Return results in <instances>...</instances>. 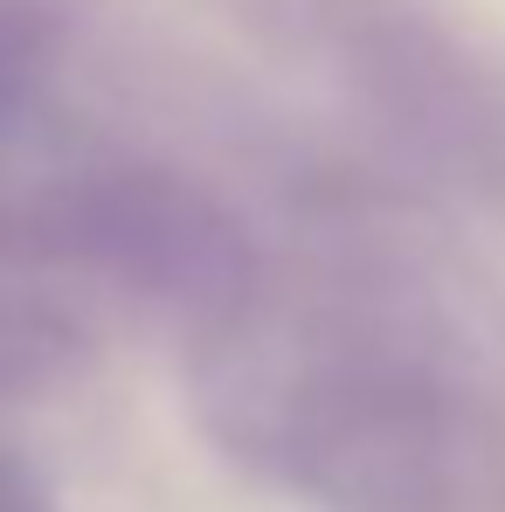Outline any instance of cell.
<instances>
[{"label": "cell", "mask_w": 505, "mask_h": 512, "mask_svg": "<svg viewBox=\"0 0 505 512\" xmlns=\"http://www.w3.org/2000/svg\"><path fill=\"white\" fill-rule=\"evenodd\" d=\"M90 256H104L118 277H132L139 291L160 298H222L243 277V250L229 236V222L208 201H187L173 187H132L111 201L84 208Z\"/></svg>", "instance_id": "6da1fadb"}]
</instances>
